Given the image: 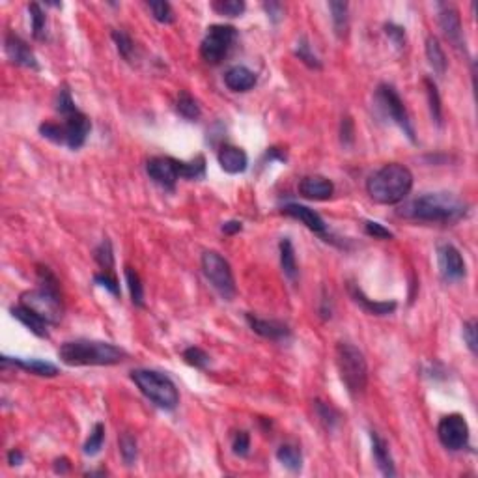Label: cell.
<instances>
[{
  "instance_id": "6da1fadb",
  "label": "cell",
  "mask_w": 478,
  "mask_h": 478,
  "mask_svg": "<svg viewBox=\"0 0 478 478\" xmlns=\"http://www.w3.org/2000/svg\"><path fill=\"white\" fill-rule=\"evenodd\" d=\"M467 213V204L450 192H428L408 202L398 211L400 217L422 223H456Z\"/></svg>"
},
{
  "instance_id": "7a4b0ae2",
  "label": "cell",
  "mask_w": 478,
  "mask_h": 478,
  "mask_svg": "<svg viewBox=\"0 0 478 478\" xmlns=\"http://www.w3.org/2000/svg\"><path fill=\"white\" fill-rule=\"evenodd\" d=\"M58 357L68 366H112L123 363L128 351L110 342L81 338L60 346Z\"/></svg>"
},
{
  "instance_id": "3957f363",
  "label": "cell",
  "mask_w": 478,
  "mask_h": 478,
  "mask_svg": "<svg viewBox=\"0 0 478 478\" xmlns=\"http://www.w3.org/2000/svg\"><path fill=\"white\" fill-rule=\"evenodd\" d=\"M413 189V174L400 163L383 165L366 181V192L377 204H400Z\"/></svg>"
},
{
  "instance_id": "277c9868",
  "label": "cell",
  "mask_w": 478,
  "mask_h": 478,
  "mask_svg": "<svg viewBox=\"0 0 478 478\" xmlns=\"http://www.w3.org/2000/svg\"><path fill=\"white\" fill-rule=\"evenodd\" d=\"M62 123L58 121H43L39 126V133L47 141L60 144V146H68L70 150H79L84 146V142L88 139L90 131H92V121L84 112L77 109L68 116H62Z\"/></svg>"
},
{
  "instance_id": "5b68a950",
  "label": "cell",
  "mask_w": 478,
  "mask_h": 478,
  "mask_svg": "<svg viewBox=\"0 0 478 478\" xmlns=\"http://www.w3.org/2000/svg\"><path fill=\"white\" fill-rule=\"evenodd\" d=\"M337 366L350 396L357 398L363 395L368 385V364L363 351L350 342H340L337 344Z\"/></svg>"
},
{
  "instance_id": "8992f818",
  "label": "cell",
  "mask_w": 478,
  "mask_h": 478,
  "mask_svg": "<svg viewBox=\"0 0 478 478\" xmlns=\"http://www.w3.org/2000/svg\"><path fill=\"white\" fill-rule=\"evenodd\" d=\"M131 379L153 406L165 409V411H172L178 408L179 392L168 376L155 372V370L139 368L131 372Z\"/></svg>"
},
{
  "instance_id": "52a82bcc",
  "label": "cell",
  "mask_w": 478,
  "mask_h": 478,
  "mask_svg": "<svg viewBox=\"0 0 478 478\" xmlns=\"http://www.w3.org/2000/svg\"><path fill=\"white\" fill-rule=\"evenodd\" d=\"M19 303L28 310H32L38 318L43 319L47 326H58L64 316L62 295H60V290H54V288L39 286L36 290H28L25 294H21Z\"/></svg>"
},
{
  "instance_id": "ba28073f",
  "label": "cell",
  "mask_w": 478,
  "mask_h": 478,
  "mask_svg": "<svg viewBox=\"0 0 478 478\" xmlns=\"http://www.w3.org/2000/svg\"><path fill=\"white\" fill-rule=\"evenodd\" d=\"M200 263H202V273L211 286L217 290L219 295L226 301L232 299L236 295V281L228 260L215 250H206Z\"/></svg>"
},
{
  "instance_id": "9c48e42d",
  "label": "cell",
  "mask_w": 478,
  "mask_h": 478,
  "mask_svg": "<svg viewBox=\"0 0 478 478\" xmlns=\"http://www.w3.org/2000/svg\"><path fill=\"white\" fill-rule=\"evenodd\" d=\"M376 101L379 105V109L383 110V114L395 121L396 126L402 129L404 135L408 137L409 141L417 142V133H415L413 121L409 118L408 109L404 105L402 97L398 96V92L390 84L383 83L377 86Z\"/></svg>"
},
{
  "instance_id": "30bf717a",
  "label": "cell",
  "mask_w": 478,
  "mask_h": 478,
  "mask_svg": "<svg viewBox=\"0 0 478 478\" xmlns=\"http://www.w3.org/2000/svg\"><path fill=\"white\" fill-rule=\"evenodd\" d=\"M237 39V30L230 25H211L200 43V54L208 64L217 66L223 62Z\"/></svg>"
},
{
  "instance_id": "8fae6325",
  "label": "cell",
  "mask_w": 478,
  "mask_h": 478,
  "mask_svg": "<svg viewBox=\"0 0 478 478\" xmlns=\"http://www.w3.org/2000/svg\"><path fill=\"white\" fill-rule=\"evenodd\" d=\"M437 437L441 445L448 450H464L469 445V424L466 417L459 413H450L443 417L437 426Z\"/></svg>"
},
{
  "instance_id": "7c38bea8",
  "label": "cell",
  "mask_w": 478,
  "mask_h": 478,
  "mask_svg": "<svg viewBox=\"0 0 478 478\" xmlns=\"http://www.w3.org/2000/svg\"><path fill=\"white\" fill-rule=\"evenodd\" d=\"M179 159L174 157H150L146 161V172L150 179L163 187L165 191H174L178 179L181 178V170H179Z\"/></svg>"
},
{
  "instance_id": "4fadbf2b",
  "label": "cell",
  "mask_w": 478,
  "mask_h": 478,
  "mask_svg": "<svg viewBox=\"0 0 478 478\" xmlns=\"http://www.w3.org/2000/svg\"><path fill=\"white\" fill-rule=\"evenodd\" d=\"M437 266L441 277L446 282L461 281L466 277V260L454 245L445 243L437 247Z\"/></svg>"
},
{
  "instance_id": "5bb4252c",
  "label": "cell",
  "mask_w": 478,
  "mask_h": 478,
  "mask_svg": "<svg viewBox=\"0 0 478 478\" xmlns=\"http://www.w3.org/2000/svg\"><path fill=\"white\" fill-rule=\"evenodd\" d=\"M4 51H6L8 58L12 60V64L26 68V70L39 71L38 60H36V54L30 49V45L26 43L23 38H19L17 34H6V38H4Z\"/></svg>"
},
{
  "instance_id": "9a60e30c",
  "label": "cell",
  "mask_w": 478,
  "mask_h": 478,
  "mask_svg": "<svg viewBox=\"0 0 478 478\" xmlns=\"http://www.w3.org/2000/svg\"><path fill=\"white\" fill-rule=\"evenodd\" d=\"M247 323L256 335L273 340V342H286L288 338L292 337V329L288 327V323L281 321V319H263L252 314H247Z\"/></svg>"
},
{
  "instance_id": "2e32d148",
  "label": "cell",
  "mask_w": 478,
  "mask_h": 478,
  "mask_svg": "<svg viewBox=\"0 0 478 478\" xmlns=\"http://www.w3.org/2000/svg\"><path fill=\"white\" fill-rule=\"evenodd\" d=\"M439 26L446 39L456 47L466 51V39H464V26H461V17L458 10L454 6H441L439 12Z\"/></svg>"
},
{
  "instance_id": "e0dca14e",
  "label": "cell",
  "mask_w": 478,
  "mask_h": 478,
  "mask_svg": "<svg viewBox=\"0 0 478 478\" xmlns=\"http://www.w3.org/2000/svg\"><path fill=\"white\" fill-rule=\"evenodd\" d=\"M282 213L288 215V217L301 221V223L305 224L306 228L312 230L314 234H318V236L321 237H327L326 221L319 217V213H316V211L310 210V208H306V206H301V204H286V206H282Z\"/></svg>"
},
{
  "instance_id": "ac0fdd59",
  "label": "cell",
  "mask_w": 478,
  "mask_h": 478,
  "mask_svg": "<svg viewBox=\"0 0 478 478\" xmlns=\"http://www.w3.org/2000/svg\"><path fill=\"white\" fill-rule=\"evenodd\" d=\"M0 363L2 366H15V368L25 370V372H30L34 376L41 377H54L60 374L57 364L49 363V361H41V359H21V357H8V355H2L0 357Z\"/></svg>"
},
{
  "instance_id": "d6986e66",
  "label": "cell",
  "mask_w": 478,
  "mask_h": 478,
  "mask_svg": "<svg viewBox=\"0 0 478 478\" xmlns=\"http://www.w3.org/2000/svg\"><path fill=\"white\" fill-rule=\"evenodd\" d=\"M348 292H350L351 299L355 301L361 308H363L366 314H372V316H389V314H392L396 310V301H374L370 299L368 295L364 294L363 290L357 286V284H353V282H350V286H348Z\"/></svg>"
},
{
  "instance_id": "ffe728a7",
  "label": "cell",
  "mask_w": 478,
  "mask_h": 478,
  "mask_svg": "<svg viewBox=\"0 0 478 478\" xmlns=\"http://www.w3.org/2000/svg\"><path fill=\"white\" fill-rule=\"evenodd\" d=\"M217 159L221 168L228 174H241L249 166V157H247L245 150L232 146V144H223V146L219 148Z\"/></svg>"
},
{
  "instance_id": "44dd1931",
  "label": "cell",
  "mask_w": 478,
  "mask_h": 478,
  "mask_svg": "<svg viewBox=\"0 0 478 478\" xmlns=\"http://www.w3.org/2000/svg\"><path fill=\"white\" fill-rule=\"evenodd\" d=\"M335 192V185L329 178L323 176H306L301 179L299 195L308 200H329Z\"/></svg>"
},
{
  "instance_id": "7402d4cb",
  "label": "cell",
  "mask_w": 478,
  "mask_h": 478,
  "mask_svg": "<svg viewBox=\"0 0 478 478\" xmlns=\"http://www.w3.org/2000/svg\"><path fill=\"white\" fill-rule=\"evenodd\" d=\"M370 441H372V456H374V461H376L377 469L381 471L383 477H396L395 459L390 456L387 441L383 439L377 432H370Z\"/></svg>"
},
{
  "instance_id": "603a6c76",
  "label": "cell",
  "mask_w": 478,
  "mask_h": 478,
  "mask_svg": "<svg viewBox=\"0 0 478 478\" xmlns=\"http://www.w3.org/2000/svg\"><path fill=\"white\" fill-rule=\"evenodd\" d=\"M224 84L232 92H249L250 88H255L256 73L249 68H245V66H234V68H230L226 71Z\"/></svg>"
},
{
  "instance_id": "cb8c5ba5",
  "label": "cell",
  "mask_w": 478,
  "mask_h": 478,
  "mask_svg": "<svg viewBox=\"0 0 478 478\" xmlns=\"http://www.w3.org/2000/svg\"><path fill=\"white\" fill-rule=\"evenodd\" d=\"M12 316L15 319H19L21 323H23L28 331H32L36 337L39 338L49 337V331H47V327L49 326L45 323L43 319L38 318L32 310H28L26 306L21 305V303L17 306H12Z\"/></svg>"
},
{
  "instance_id": "d4e9b609",
  "label": "cell",
  "mask_w": 478,
  "mask_h": 478,
  "mask_svg": "<svg viewBox=\"0 0 478 478\" xmlns=\"http://www.w3.org/2000/svg\"><path fill=\"white\" fill-rule=\"evenodd\" d=\"M329 10H331L335 34L338 38H346L348 30H350V6H348V2L332 0V2H329Z\"/></svg>"
},
{
  "instance_id": "484cf974",
  "label": "cell",
  "mask_w": 478,
  "mask_h": 478,
  "mask_svg": "<svg viewBox=\"0 0 478 478\" xmlns=\"http://www.w3.org/2000/svg\"><path fill=\"white\" fill-rule=\"evenodd\" d=\"M279 255H281V268L284 277H288L290 281H295L299 269H297V258H295L294 243L290 241L288 237H282L281 243H279Z\"/></svg>"
},
{
  "instance_id": "4316f807",
  "label": "cell",
  "mask_w": 478,
  "mask_h": 478,
  "mask_svg": "<svg viewBox=\"0 0 478 478\" xmlns=\"http://www.w3.org/2000/svg\"><path fill=\"white\" fill-rule=\"evenodd\" d=\"M426 58L428 64L432 66V70L437 73V75H445L446 73V66H448V60H446V54L441 47L439 39L435 36H430L426 39Z\"/></svg>"
},
{
  "instance_id": "83f0119b",
  "label": "cell",
  "mask_w": 478,
  "mask_h": 478,
  "mask_svg": "<svg viewBox=\"0 0 478 478\" xmlns=\"http://www.w3.org/2000/svg\"><path fill=\"white\" fill-rule=\"evenodd\" d=\"M277 459L292 472L301 471V467H303V454H301L299 446L294 445V443H284V445L279 446Z\"/></svg>"
},
{
  "instance_id": "f1b7e54d",
  "label": "cell",
  "mask_w": 478,
  "mask_h": 478,
  "mask_svg": "<svg viewBox=\"0 0 478 478\" xmlns=\"http://www.w3.org/2000/svg\"><path fill=\"white\" fill-rule=\"evenodd\" d=\"M176 110H178V114L187 121H197L198 118L202 116V109H200L198 101L189 94V92H185V90H181L178 94Z\"/></svg>"
},
{
  "instance_id": "f546056e",
  "label": "cell",
  "mask_w": 478,
  "mask_h": 478,
  "mask_svg": "<svg viewBox=\"0 0 478 478\" xmlns=\"http://www.w3.org/2000/svg\"><path fill=\"white\" fill-rule=\"evenodd\" d=\"M126 282H128L129 294H131V301H133L135 306L139 308H144L146 306V301H144V286H142L141 275L137 273L133 268H126Z\"/></svg>"
},
{
  "instance_id": "4dcf8cb0",
  "label": "cell",
  "mask_w": 478,
  "mask_h": 478,
  "mask_svg": "<svg viewBox=\"0 0 478 478\" xmlns=\"http://www.w3.org/2000/svg\"><path fill=\"white\" fill-rule=\"evenodd\" d=\"M424 86H426V96H428V105H430V114H432V120L435 121V126H443V107H441V96L439 90L435 86V83L432 79H424Z\"/></svg>"
},
{
  "instance_id": "1f68e13d",
  "label": "cell",
  "mask_w": 478,
  "mask_h": 478,
  "mask_svg": "<svg viewBox=\"0 0 478 478\" xmlns=\"http://www.w3.org/2000/svg\"><path fill=\"white\" fill-rule=\"evenodd\" d=\"M179 170L183 179H202L206 176V157L197 155L191 161H181Z\"/></svg>"
},
{
  "instance_id": "d6a6232c",
  "label": "cell",
  "mask_w": 478,
  "mask_h": 478,
  "mask_svg": "<svg viewBox=\"0 0 478 478\" xmlns=\"http://www.w3.org/2000/svg\"><path fill=\"white\" fill-rule=\"evenodd\" d=\"M28 13H30V23H32V36L34 39H45L47 38V17L45 12L41 10L38 2H32L28 6Z\"/></svg>"
},
{
  "instance_id": "836d02e7",
  "label": "cell",
  "mask_w": 478,
  "mask_h": 478,
  "mask_svg": "<svg viewBox=\"0 0 478 478\" xmlns=\"http://www.w3.org/2000/svg\"><path fill=\"white\" fill-rule=\"evenodd\" d=\"M103 443H105V424H103V422H97L96 426L92 428V432H90L86 443H84L83 452L86 454V456H96V454L101 452Z\"/></svg>"
},
{
  "instance_id": "e575fe53",
  "label": "cell",
  "mask_w": 478,
  "mask_h": 478,
  "mask_svg": "<svg viewBox=\"0 0 478 478\" xmlns=\"http://www.w3.org/2000/svg\"><path fill=\"white\" fill-rule=\"evenodd\" d=\"M295 57L299 58L301 62L305 66H308L310 70H321V60L316 57V52L312 51V47L308 43V39L301 38L295 45Z\"/></svg>"
},
{
  "instance_id": "d590c367",
  "label": "cell",
  "mask_w": 478,
  "mask_h": 478,
  "mask_svg": "<svg viewBox=\"0 0 478 478\" xmlns=\"http://www.w3.org/2000/svg\"><path fill=\"white\" fill-rule=\"evenodd\" d=\"M94 258L99 263L103 271H112L114 269V250H112V243L105 237L94 250Z\"/></svg>"
},
{
  "instance_id": "8d00e7d4",
  "label": "cell",
  "mask_w": 478,
  "mask_h": 478,
  "mask_svg": "<svg viewBox=\"0 0 478 478\" xmlns=\"http://www.w3.org/2000/svg\"><path fill=\"white\" fill-rule=\"evenodd\" d=\"M112 39H114L116 49L120 52V57L126 62H133L135 58V41L131 39L126 30H112Z\"/></svg>"
},
{
  "instance_id": "74e56055",
  "label": "cell",
  "mask_w": 478,
  "mask_h": 478,
  "mask_svg": "<svg viewBox=\"0 0 478 478\" xmlns=\"http://www.w3.org/2000/svg\"><path fill=\"white\" fill-rule=\"evenodd\" d=\"M118 443H120V456L121 459H123V464H126L128 467L135 466L137 456H139V448H137V439H135V435L126 432V434L120 435Z\"/></svg>"
},
{
  "instance_id": "f35d334b",
  "label": "cell",
  "mask_w": 478,
  "mask_h": 478,
  "mask_svg": "<svg viewBox=\"0 0 478 478\" xmlns=\"http://www.w3.org/2000/svg\"><path fill=\"white\" fill-rule=\"evenodd\" d=\"M148 8H150V12H152L153 19L159 21L163 25H172L174 19H176L172 6H170L168 2H165V0H150V2H148Z\"/></svg>"
},
{
  "instance_id": "ab89813d",
  "label": "cell",
  "mask_w": 478,
  "mask_h": 478,
  "mask_svg": "<svg viewBox=\"0 0 478 478\" xmlns=\"http://www.w3.org/2000/svg\"><path fill=\"white\" fill-rule=\"evenodd\" d=\"M211 8L219 13V15H226V17H241L247 4L243 0H215Z\"/></svg>"
},
{
  "instance_id": "60d3db41",
  "label": "cell",
  "mask_w": 478,
  "mask_h": 478,
  "mask_svg": "<svg viewBox=\"0 0 478 478\" xmlns=\"http://www.w3.org/2000/svg\"><path fill=\"white\" fill-rule=\"evenodd\" d=\"M314 408H316L318 419L326 424L327 430H335V428L338 426V422H340V413H338L337 409L332 408V406L321 402V400H316V402H314Z\"/></svg>"
},
{
  "instance_id": "b9f144b4",
  "label": "cell",
  "mask_w": 478,
  "mask_h": 478,
  "mask_svg": "<svg viewBox=\"0 0 478 478\" xmlns=\"http://www.w3.org/2000/svg\"><path fill=\"white\" fill-rule=\"evenodd\" d=\"M183 361L189 364V366H192V368L206 370L208 366H210L211 357L206 353L204 350H202V348L191 346V348H187V350L183 351Z\"/></svg>"
},
{
  "instance_id": "7bdbcfd3",
  "label": "cell",
  "mask_w": 478,
  "mask_h": 478,
  "mask_svg": "<svg viewBox=\"0 0 478 478\" xmlns=\"http://www.w3.org/2000/svg\"><path fill=\"white\" fill-rule=\"evenodd\" d=\"M57 110L60 116H68L71 114V112H75L77 107H75V101H73V97H71V92L68 86H62V88L58 90V96H57Z\"/></svg>"
},
{
  "instance_id": "ee69618b",
  "label": "cell",
  "mask_w": 478,
  "mask_h": 478,
  "mask_svg": "<svg viewBox=\"0 0 478 478\" xmlns=\"http://www.w3.org/2000/svg\"><path fill=\"white\" fill-rule=\"evenodd\" d=\"M94 282L99 284L101 288H105L107 292L118 297L120 295V284H118V279L114 277L112 271H101V273L94 275Z\"/></svg>"
},
{
  "instance_id": "f6af8a7d",
  "label": "cell",
  "mask_w": 478,
  "mask_h": 478,
  "mask_svg": "<svg viewBox=\"0 0 478 478\" xmlns=\"http://www.w3.org/2000/svg\"><path fill=\"white\" fill-rule=\"evenodd\" d=\"M232 450H234V454L236 456H239V458H245V456H249L250 452V435L247 434V432H236V435H234V439H232Z\"/></svg>"
},
{
  "instance_id": "bcb514c9",
  "label": "cell",
  "mask_w": 478,
  "mask_h": 478,
  "mask_svg": "<svg viewBox=\"0 0 478 478\" xmlns=\"http://www.w3.org/2000/svg\"><path fill=\"white\" fill-rule=\"evenodd\" d=\"M385 34L387 38L396 45V49H404L406 45V28L396 23H385Z\"/></svg>"
},
{
  "instance_id": "7dc6e473",
  "label": "cell",
  "mask_w": 478,
  "mask_h": 478,
  "mask_svg": "<svg viewBox=\"0 0 478 478\" xmlns=\"http://www.w3.org/2000/svg\"><path fill=\"white\" fill-rule=\"evenodd\" d=\"M364 232H366L370 237H374V239H383V241H387V239H392V237H395V234H392L389 228H385L383 224L376 223V221H366V223H364Z\"/></svg>"
},
{
  "instance_id": "c3c4849f",
  "label": "cell",
  "mask_w": 478,
  "mask_h": 478,
  "mask_svg": "<svg viewBox=\"0 0 478 478\" xmlns=\"http://www.w3.org/2000/svg\"><path fill=\"white\" fill-rule=\"evenodd\" d=\"M340 141L344 146H351L355 142V123L351 120V116H342L340 121Z\"/></svg>"
},
{
  "instance_id": "681fc988",
  "label": "cell",
  "mask_w": 478,
  "mask_h": 478,
  "mask_svg": "<svg viewBox=\"0 0 478 478\" xmlns=\"http://www.w3.org/2000/svg\"><path fill=\"white\" fill-rule=\"evenodd\" d=\"M464 340H466L467 348L471 350V353L477 355L478 340H477V321H475V319H469V321L464 323Z\"/></svg>"
},
{
  "instance_id": "f907efd6",
  "label": "cell",
  "mask_w": 478,
  "mask_h": 478,
  "mask_svg": "<svg viewBox=\"0 0 478 478\" xmlns=\"http://www.w3.org/2000/svg\"><path fill=\"white\" fill-rule=\"evenodd\" d=\"M263 10H266V13H268V17L273 23H279V21H282V17H284V6H282L281 2H263Z\"/></svg>"
},
{
  "instance_id": "816d5d0a",
  "label": "cell",
  "mask_w": 478,
  "mask_h": 478,
  "mask_svg": "<svg viewBox=\"0 0 478 478\" xmlns=\"http://www.w3.org/2000/svg\"><path fill=\"white\" fill-rule=\"evenodd\" d=\"M226 236H234V234H239L243 230V223L241 221H226V223L221 226Z\"/></svg>"
},
{
  "instance_id": "f5cc1de1",
  "label": "cell",
  "mask_w": 478,
  "mask_h": 478,
  "mask_svg": "<svg viewBox=\"0 0 478 478\" xmlns=\"http://www.w3.org/2000/svg\"><path fill=\"white\" fill-rule=\"evenodd\" d=\"M52 469H54V472L57 475H66V472H70V469H71V464H70V459L68 458H57L54 459V464H52Z\"/></svg>"
},
{
  "instance_id": "db71d44e",
  "label": "cell",
  "mask_w": 478,
  "mask_h": 478,
  "mask_svg": "<svg viewBox=\"0 0 478 478\" xmlns=\"http://www.w3.org/2000/svg\"><path fill=\"white\" fill-rule=\"evenodd\" d=\"M23 459H25V456H23V452H21L19 448H12V450L8 452V464H10V466H21Z\"/></svg>"
},
{
  "instance_id": "11a10c76",
  "label": "cell",
  "mask_w": 478,
  "mask_h": 478,
  "mask_svg": "<svg viewBox=\"0 0 478 478\" xmlns=\"http://www.w3.org/2000/svg\"><path fill=\"white\" fill-rule=\"evenodd\" d=\"M88 477H105L107 475V471H103V469H99V471H90V472H86Z\"/></svg>"
}]
</instances>
